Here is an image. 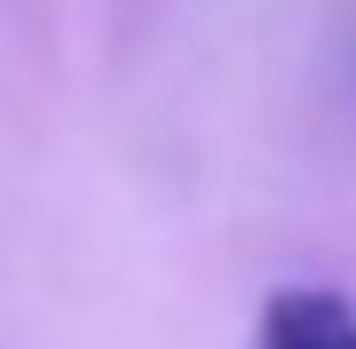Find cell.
<instances>
[{
  "label": "cell",
  "mask_w": 356,
  "mask_h": 349,
  "mask_svg": "<svg viewBox=\"0 0 356 349\" xmlns=\"http://www.w3.org/2000/svg\"><path fill=\"white\" fill-rule=\"evenodd\" d=\"M254 349H356V302L332 286H285L261 302Z\"/></svg>",
  "instance_id": "obj_1"
}]
</instances>
